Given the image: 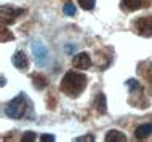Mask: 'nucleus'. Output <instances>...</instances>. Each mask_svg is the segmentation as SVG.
I'll use <instances>...</instances> for the list:
<instances>
[{
    "mask_svg": "<svg viewBox=\"0 0 152 142\" xmlns=\"http://www.w3.org/2000/svg\"><path fill=\"white\" fill-rule=\"evenodd\" d=\"M32 83L37 86V90H43V88L48 85L47 78H45L43 75H40V74H34V75H32Z\"/></svg>",
    "mask_w": 152,
    "mask_h": 142,
    "instance_id": "9d476101",
    "label": "nucleus"
},
{
    "mask_svg": "<svg viewBox=\"0 0 152 142\" xmlns=\"http://www.w3.org/2000/svg\"><path fill=\"white\" fill-rule=\"evenodd\" d=\"M32 48V54H34V59L37 62V66L39 67H43L45 64H47V58H48V51L47 48H45L40 42H34L31 45Z\"/></svg>",
    "mask_w": 152,
    "mask_h": 142,
    "instance_id": "20e7f679",
    "label": "nucleus"
},
{
    "mask_svg": "<svg viewBox=\"0 0 152 142\" xmlns=\"http://www.w3.org/2000/svg\"><path fill=\"white\" fill-rule=\"evenodd\" d=\"M106 141L107 142H125L126 136L123 134V133L117 131V129H112V131H109L107 134H106Z\"/></svg>",
    "mask_w": 152,
    "mask_h": 142,
    "instance_id": "1a4fd4ad",
    "label": "nucleus"
},
{
    "mask_svg": "<svg viewBox=\"0 0 152 142\" xmlns=\"http://www.w3.org/2000/svg\"><path fill=\"white\" fill-rule=\"evenodd\" d=\"M21 141L23 142H32V141H35V133H32V131L24 133V134L21 136Z\"/></svg>",
    "mask_w": 152,
    "mask_h": 142,
    "instance_id": "2eb2a0df",
    "label": "nucleus"
},
{
    "mask_svg": "<svg viewBox=\"0 0 152 142\" xmlns=\"http://www.w3.org/2000/svg\"><path fill=\"white\" fill-rule=\"evenodd\" d=\"M64 13L67 16H74V14H75V7H74V3H71V2L66 3V5H64Z\"/></svg>",
    "mask_w": 152,
    "mask_h": 142,
    "instance_id": "4468645a",
    "label": "nucleus"
},
{
    "mask_svg": "<svg viewBox=\"0 0 152 142\" xmlns=\"http://www.w3.org/2000/svg\"><path fill=\"white\" fill-rule=\"evenodd\" d=\"M42 141H48V142H53L55 141V136L53 134H42V137H40Z\"/></svg>",
    "mask_w": 152,
    "mask_h": 142,
    "instance_id": "f3484780",
    "label": "nucleus"
},
{
    "mask_svg": "<svg viewBox=\"0 0 152 142\" xmlns=\"http://www.w3.org/2000/svg\"><path fill=\"white\" fill-rule=\"evenodd\" d=\"M72 64H74V67L80 69V70H87V69L91 67V58L87 53H80V54H77L72 59Z\"/></svg>",
    "mask_w": 152,
    "mask_h": 142,
    "instance_id": "39448f33",
    "label": "nucleus"
},
{
    "mask_svg": "<svg viewBox=\"0 0 152 142\" xmlns=\"http://www.w3.org/2000/svg\"><path fill=\"white\" fill-rule=\"evenodd\" d=\"M94 3H96V0H79V5L83 10H93Z\"/></svg>",
    "mask_w": 152,
    "mask_h": 142,
    "instance_id": "ddd939ff",
    "label": "nucleus"
},
{
    "mask_svg": "<svg viewBox=\"0 0 152 142\" xmlns=\"http://www.w3.org/2000/svg\"><path fill=\"white\" fill-rule=\"evenodd\" d=\"M11 62L18 70H27V67H29V61H27L26 54L23 51H16L11 58Z\"/></svg>",
    "mask_w": 152,
    "mask_h": 142,
    "instance_id": "0eeeda50",
    "label": "nucleus"
},
{
    "mask_svg": "<svg viewBox=\"0 0 152 142\" xmlns=\"http://www.w3.org/2000/svg\"><path fill=\"white\" fill-rule=\"evenodd\" d=\"M152 134V123H146V125H141V126L136 128L134 131V137L136 139H146Z\"/></svg>",
    "mask_w": 152,
    "mask_h": 142,
    "instance_id": "6e6552de",
    "label": "nucleus"
},
{
    "mask_svg": "<svg viewBox=\"0 0 152 142\" xmlns=\"http://www.w3.org/2000/svg\"><path fill=\"white\" fill-rule=\"evenodd\" d=\"M134 29L142 37H152V16H144L134 21Z\"/></svg>",
    "mask_w": 152,
    "mask_h": 142,
    "instance_id": "7ed1b4c3",
    "label": "nucleus"
},
{
    "mask_svg": "<svg viewBox=\"0 0 152 142\" xmlns=\"http://www.w3.org/2000/svg\"><path fill=\"white\" fill-rule=\"evenodd\" d=\"M24 10H21V8H13V7H2V18H7L8 16V21L3 24V26L7 27V24H11L15 21L16 18H18L19 14H23Z\"/></svg>",
    "mask_w": 152,
    "mask_h": 142,
    "instance_id": "423d86ee",
    "label": "nucleus"
},
{
    "mask_svg": "<svg viewBox=\"0 0 152 142\" xmlns=\"http://www.w3.org/2000/svg\"><path fill=\"white\" fill-rule=\"evenodd\" d=\"M26 110H27V99L24 94H18L5 105V115H8L10 118H15V120L23 118Z\"/></svg>",
    "mask_w": 152,
    "mask_h": 142,
    "instance_id": "f03ea898",
    "label": "nucleus"
},
{
    "mask_svg": "<svg viewBox=\"0 0 152 142\" xmlns=\"http://www.w3.org/2000/svg\"><path fill=\"white\" fill-rule=\"evenodd\" d=\"M149 72H152V64H149ZM147 75H149V74H147ZM151 75H152V74H151ZM151 75H149V77H151ZM149 77H147V80H149Z\"/></svg>",
    "mask_w": 152,
    "mask_h": 142,
    "instance_id": "a211bd4d",
    "label": "nucleus"
},
{
    "mask_svg": "<svg viewBox=\"0 0 152 142\" xmlns=\"http://www.w3.org/2000/svg\"><path fill=\"white\" fill-rule=\"evenodd\" d=\"M85 85H87V77L79 72L69 70L66 72V75L63 77L61 82V91L69 97H79L83 91Z\"/></svg>",
    "mask_w": 152,
    "mask_h": 142,
    "instance_id": "f257e3e1",
    "label": "nucleus"
},
{
    "mask_svg": "<svg viewBox=\"0 0 152 142\" xmlns=\"http://www.w3.org/2000/svg\"><path fill=\"white\" fill-rule=\"evenodd\" d=\"M141 0H122V7H125L126 10H138V8H141Z\"/></svg>",
    "mask_w": 152,
    "mask_h": 142,
    "instance_id": "f8f14e48",
    "label": "nucleus"
},
{
    "mask_svg": "<svg viewBox=\"0 0 152 142\" xmlns=\"http://www.w3.org/2000/svg\"><path fill=\"white\" fill-rule=\"evenodd\" d=\"M94 102H96V104H94V107H96L98 112H99V113H106V96L102 94V93L96 97Z\"/></svg>",
    "mask_w": 152,
    "mask_h": 142,
    "instance_id": "9b49d317",
    "label": "nucleus"
},
{
    "mask_svg": "<svg viewBox=\"0 0 152 142\" xmlns=\"http://www.w3.org/2000/svg\"><path fill=\"white\" fill-rule=\"evenodd\" d=\"M80 141H94V137L91 134H87V136H82V137H77L75 142H80Z\"/></svg>",
    "mask_w": 152,
    "mask_h": 142,
    "instance_id": "dca6fc26",
    "label": "nucleus"
}]
</instances>
